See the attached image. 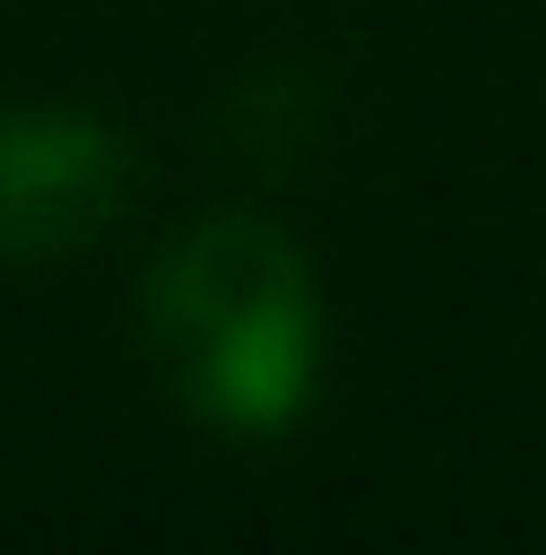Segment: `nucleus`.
<instances>
[{"label": "nucleus", "mask_w": 546, "mask_h": 555, "mask_svg": "<svg viewBox=\"0 0 546 555\" xmlns=\"http://www.w3.org/2000/svg\"><path fill=\"white\" fill-rule=\"evenodd\" d=\"M147 351L205 429L225 439L293 429L322 371V312L303 254L254 215L195 224L147 283Z\"/></svg>", "instance_id": "obj_1"}, {"label": "nucleus", "mask_w": 546, "mask_h": 555, "mask_svg": "<svg viewBox=\"0 0 546 555\" xmlns=\"http://www.w3.org/2000/svg\"><path fill=\"white\" fill-rule=\"evenodd\" d=\"M127 205V146L98 117L29 107L0 117V263H59Z\"/></svg>", "instance_id": "obj_2"}]
</instances>
